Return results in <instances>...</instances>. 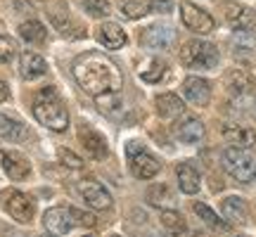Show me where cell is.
<instances>
[{"label": "cell", "instance_id": "cell-7", "mask_svg": "<svg viewBox=\"0 0 256 237\" xmlns=\"http://www.w3.org/2000/svg\"><path fill=\"white\" fill-rule=\"evenodd\" d=\"M78 192H81L83 202L95 211H107L112 209V194L107 192V188L102 185V182L92 180V178H86V180L78 182Z\"/></svg>", "mask_w": 256, "mask_h": 237}, {"label": "cell", "instance_id": "cell-20", "mask_svg": "<svg viewBox=\"0 0 256 237\" xmlns=\"http://www.w3.org/2000/svg\"><path fill=\"white\" fill-rule=\"evenodd\" d=\"M176 138L180 140V142H188V145H192V142H200L202 138H204V124H202L200 118H183L178 126H176Z\"/></svg>", "mask_w": 256, "mask_h": 237}, {"label": "cell", "instance_id": "cell-14", "mask_svg": "<svg viewBox=\"0 0 256 237\" xmlns=\"http://www.w3.org/2000/svg\"><path fill=\"white\" fill-rule=\"evenodd\" d=\"M48 74V62L38 52H24L22 62H19V76L24 81H36L40 76Z\"/></svg>", "mask_w": 256, "mask_h": 237}, {"label": "cell", "instance_id": "cell-24", "mask_svg": "<svg viewBox=\"0 0 256 237\" xmlns=\"http://www.w3.org/2000/svg\"><path fill=\"white\" fill-rule=\"evenodd\" d=\"M162 226H164L174 237L188 235V223H185V218L178 214V211H171V209L162 211Z\"/></svg>", "mask_w": 256, "mask_h": 237}, {"label": "cell", "instance_id": "cell-1", "mask_svg": "<svg viewBox=\"0 0 256 237\" xmlns=\"http://www.w3.org/2000/svg\"><path fill=\"white\" fill-rule=\"evenodd\" d=\"M72 72L78 86L92 98L104 92H119L124 86V76L116 62L102 52H83L81 57H76Z\"/></svg>", "mask_w": 256, "mask_h": 237}, {"label": "cell", "instance_id": "cell-26", "mask_svg": "<svg viewBox=\"0 0 256 237\" xmlns=\"http://www.w3.org/2000/svg\"><path fill=\"white\" fill-rule=\"evenodd\" d=\"M19 36L24 38L26 43H43L46 36H48V31L40 22L28 19V22H24V24H19Z\"/></svg>", "mask_w": 256, "mask_h": 237}, {"label": "cell", "instance_id": "cell-16", "mask_svg": "<svg viewBox=\"0 0 256 237\" xmlns=\"http://www.w3.org/2000/svg\"><path fill=\"white\" fill-rule=\"evenodd\" d=\"M176 178H178V188H180V192H185V194H197V192H200L202 176L192 164H188V162L178 164V168H176Z\"/></svg>", "mask_w": 256, "mask_h": 237}, {"label": "cell", "instance_id": "cell-34", "mask_svg": "<svg viewBox=\"0 0 256 237\" xmlns=\"http://www.w3.org/2000/svg\"><path fill=\"white\" fill-rule=\"evenodd\" d=\"M147 5H150V12L154 14H168L174 10V0H147Z\"/></svg>", "mask_w": 256, "mask_h": 237}, {"label": "cell", "instance_id": "cell-29", "mask_svg": "<svg viewBox=\"0 0 256 237\" xmlns=\"http://www.w3.org/2000/svg\"><path fill=\"white\" fill-rule=\"evenodd\" d=\"M121 12H124L128 19H140L150 12V5H147V0H128V2L121 5Z\"/></svg>", "mask_w": 256, "mask_h": 237}, {"label": "cell", "instance_id": "cell-25", "mask_svg": "<svg viewBox=\"0 0 256 237\" xmlns=\"http://www.w3.org/2000/svg\"><path fill=\"white\" fill-rule=\"evenodd\" d=\"M223 138L228 140L230 145H238V147H252L256 142L254 133L249 128H240V126H228L223 130Z\"/></svg>", "mask_w": 256, "mask_h": 237}, {"label": "cell", "instance_id": "cell-37", "mask_svg": "<svg viewBox=\"0 0 256 237\" xmlns=\"http://www.w3.org/2000/svg\"><path fill=\"white\" fill-rule=\"evenodd\" d=\"M38 237H52V235H38Z\"/></svg>", "mask_w": 256, "mask_h": 237}, {"label": "cell", "instance_id": "cell-32", "mask_svg": "<svg viewBox=\"0 0 256 237\" xmlns=\"http://www.w3.org/2000/svg\"><path fill=\"white\" fill-rule=\"evenodd\" d=\"M17 55V43L10 36H0V62H10Z\"/></svg>", "mask_w": 256, "mask_h": 237}, {"label": "cell", "instance_id": "cell-38", "mask_svg": "<svg viewBox=\"0 0 256 237\" xmlns=\"http://www.w3.org/2000/svg\"><path fill=\"white\" fill-rule=\"evenodd\" d=\"M86 237H95V235H86Z\"/></svg>", "mask_w": 256, "mask_h": 237}, {"label": "cell", "instance_id": "cell-31", "mask_svg": "<svg viewBox=\"0 0 256 237\" xmlns=\"http://www.w3.org/2000/svg\"><path fill=\"white\" fill-rule=\"evenodd\" d=\"M98 107H100L104 114H112V110L119 107V92H104V95H98Z\"/></svg>", "mask_w": 256, "mask_h": 237}, {"label": "cell", "instance_id": "cell-2", "mask_svg": "<svg viewBox=\"0 0 256 237\" xmlns=\"http://www.w3.org/2000/svg\"><path fill=\"white\" fill-rule=\"evenodd\" d=\"M34 116L38 118V124H43L55 133H62L69 128V112L64 107V102L60 100L57 90L50 86L38 90L36 100H34Z\"/></svg>", "mask_w": 256, "mask_h": 237}, {"label": "cell", "instance_id": "cell-39", "mask_svg": "<svg viewBox=\"0 0 256 237\" xmlns=\"http://www.w3.org/2000/svg\"><path fill=\"white\" fill-rule=\"evenodd\" d=\"M116 237H119V235H116Z\"/></svg>", "mask_w": 256, "mask_h": 237}, {"label": "cell", "instance_id": "cell-30", "mask_svg": "<svg viewBox=\"0 0 256 237\" xmlns=\"http://www.w3.org/2000/svg\"><path fill=\"white\" fill-rule=\"evenodd\" d=\"M83 10L90 17H107L110 14V2L107 0H83Z\"/></svg>", "mask_w": 256, "mask_h": 237}, {"label": "cell", "instance_id": "cell-10", "mask_svg": "<svg viewBox=\"0 0 256 237\" xmlns=\"http://www.w3.org/2000/svg\"><path fill=\"white\" fill-rule=\"evenodd\" d=\"M78 142L81 147L86 150V154L90 156V159H104V156L110 154V147H107V140L90 126H81L78 128Z\"/></svg>", "mask_w": 256, "mask_h": 237}, {"label": "cell", "instance_id": "cell-23", "mask_svg": "<svg viewBox=\"0 0 256 237\" xmlns=\"http://www.w3.org/2000/svg\"><path fill=\"white\" fill-rule=\"evenodd\" d=\"M166 72H168V64L164 60H150V62L140 69V78L145 83H159L166 78Z\"/></svg>", "mask_w": 256, "mask_h": 237}, {"label": "cell", "instance_id": "cell-3", "mask_svg": "<svg viewBox=\"0 0 256 237\" xmlns=\"http://www.w3.org/2000/svg\"><path fill=\"white\" fill-rule=\"evenodd\" d=\"M220 164L240 182H252L256 178V154L249 147H226L223 154H220Z\"/></svg>", "mask_w": 256, "mask_h": 237}, {"label": "cell", "instance_id": "cell-19", "mask_svg": "<svg viewBox=\"0 0 256 237\" xmlns=\"http://www.w3.org/2000/svg\"><path fill=\"white\" fill-rule=\"evenodd\" d=\"M26 136H28V130L22 121L8 116V114H0V140L22 142V140H26Z\"/></svg>", "mask_w": 256, "mask_h": 237}, {"label": "cell", "instance_id": "cell-36", "mask_svg": "<svg viewBox=\"0 0 256 237\" xmlns=\"http://www.w3.org/2000/svg\"><path fill=\"white\" fill-rule=\"evenodd\" d=\"M10 98V86L5 81H0V102H5Z\"/></svg>", "mask_w": 256, "mask_h": 237}, {"label": "cell", "instance_id": "cell-33", "mask_svg": "<svg viewBox=\"0 0 256 237\" xmlns=\"http://www.w3.org/2000/svg\"><path fill=\"white\" fill-rule=\"evenodd\" d=\"M57 156H60V162H62L64 166H69V168H74V171H76V168H83V162H81V156H76L74 154V152H69V150H60V152H57Z\"/></svg>", "mask_w": 256, "mask_h": 237}, {"label": "cell", "instance_id": "cell-21", "mask_svg": "<svg viewBox=\"0 0 256 237\" xmlns=\"http://www.w3.org/2000/svg\"><path fill=\"white\" fill-rule=\"evenodd\" d=\"M226 12H228V22L235 28H240V31H254L256 28L254 14H252L247 8H242V5H232V2H226Z\"/></svg>", "mask_w": 256, "mask_h": 237}, {"label": "cell", "instance_id": "cell-35", "mask_svg": "<svg viewBox=\"0 0 256 237\" xmlns=\"http://www.w3.org/2000/svg\"><path fill=\"white\" fill-rule=\"evenodd\" d=\"M74 214V220H76V226H86V228H92V226H98V218L92 216V214H86L81 209H72Z\"/></svg>", "mask_w": 256, "mask_h": 237}, {"label": "cell", "instance_id": "cell-28", "mask_svg": "<svg viewBox=\"0 0 256 237\" xmlns=\"http://www.w3.org/2000/svg\"><path fill=\"white\" fill-rule=\"evenodd\" d=\"M147 202L152 204V206H168V204H174V194L168 192L166 185H152L150 190H147Z\"/></svg>", "mask_w": 256, "mask_h": 237}, {"label": "cell", "instance_id": "cell-12", "mask_svg": "<svg viewBox=\"0 0 256 237\" xmlns=\"http://www.w3.org/2000/svg\"><path fill=\"white\" fill-rule=\"evenodd\" d=\"M0 164H2V171H5L12 180H24V178H28V174H31L28 159L22 154V152H14V150L0 152Z\"/></svg>", "mask_w": 256, "mask_h": 237}, {"label": "cell", "instance_id": "cell-22", "mask_svg": "<svg viewBox=\"0 0 256 237\" xmlns=\"http://www.w3.org/2000/svg\"><path fill=\"white\" fill-rule=\"evenodd\" d=\"M254 86H256V81L247 72H232L228 76V90L232 95H247V92L254 90Z\"/></svg>", "mask_w": 256, "mask_h": 237}, {"label": "cell", "instance_id": "cell-11", "mask_svg": "<svg viewBox=\"0 0 256 237\" xmlns=\"http://www.w3.org/2000/svg\"><path fill=\"white\" fill-rule=\"evenodd\" d=\"M43 226H46L52 235L60 237V235H66V232L76 226V220H74L72 209H66V206H52V209L46 211Z\"/></svg>", "mask_w": 256, "mask_h": 237}, {"label": "cell", "instance_id": "cell-4", "mask_svg": "<svg viewBox=\"0 0 256 237\" xmlns=\"http://www.w3.org/2000/svg\"><path fill=\"white\" fill-rule=\"evenodd\" d=\"M218 48L209 40H202V38L188 40L180 48V62L190 69H214L218 64Z\"/></svg>", "mask_w": 256, "mask_h": 237}, {"label": "cell", "instance_id": "cell-15", "mask_svg": "<svg viewBox=\"0 0 256 237\" xmlns=\"http://www.w3.org/2000/svg\"><path fill=\"white\" fill-rule=\"evenodd\" d=\"M220 211H223V218L228 220L230 226H242L249 218L247 202L242 197H226L223 204H220Z\"/></svg>", "mask_w": 256, "mask_h": 237}, {"label": "cell", "instance_id": "cell-18", "mask_svg": "<svg viewBox=\"0 0 256 237\" xmlns=\"http://www.w3.org/2000/svg\"><path fill=\"white\" fill-rule=\"evenodd\" d=\"M154 107H156V114H159L162 118H176V116H180V114L185 112L183 100H180L178 95H174V92L156 95Z\"/></svg>", "mask_w": 256, "mask_h": 237}, {"label": "cell", "instance_id": "cell-8", "mask_svg": "<svg viewBox=\"0 0 256 237\" xmlns=\"http://www.w3.org/2000/svg\"><path fill=\"white\" fill-rule=\"evenodd\" d=\"M180 19L194 34H211L214 26H216L209 12L202 10L200 5H192V2H180Z\"/></svg>", "mask_w": 256, "mask_h": 237}, {"label": "cell", "instance_id": "cell-13", "mask_svg": "<svg viewBox=\"0 0 256 237\" xmlns=\"http://www.w3.org/2000/svg\"><path fill=\"white\" fill-rule=\"evenodd\" d=\"M183 95L185 100L197 104V107H206L211 100V86L206 78H200V76H188L183 81Z\"/></svg>", "mask_w": 256, "mask_h": 237}, {"label": "cell", "instance_id": "cell-27", "mask_svg": "<svg viewBox=\"0 0 256 237\" xmlns=\"http://www.w3.org/2000/svg\"><path fill=\"white\" fill-rule=\"evenodd\" d=\"M192 209H194V214H197V216H200V218L214 230H226L230 226V223H226L223 218H218V214H214L204 202H194V204H192Z\"/></svg>", "mask_w": 256, "mask_h": 237}, {"label": "cell", "instance_id": "cell-17", "mask_svg": "<svg viewBox=\"0 0 256 237\" xmlns=\"http://www.w3.org/2000/svg\"><path fill=\"white\" fill-rule=\"evenodd\" d=\"M98 40L104 48H110V50H119V48L126 46V31L116 22H104L98 28Z\"/></svg>", "mask_w": 256, "mask_h": 237}, {"label": "cell", "instance_id": "cell-9", "mask_svg": "<svg viewBox=\"0 0 256 237\" xmlns=\"http://www.w3.org/2000/svg\"><path fill=\"white\" fill-rule=\"evenodd\" d=\"M176 40V28L168 24H152V26L142 28L140 34V43L150 50H168Z\"/></svg>", "mask_w": 256, "mask_h": 237}, {"label": "cell", "instance_id": "cell-5", "mask_svg": "<svg viewBox=\"0 0 256 237\" xmlns=\"http://www.w3.org/2000/svg\"><path fill=\"white\" fill-rule=\"evenodd\" d=\"M128 154V166H130V174L140 178V180H150V178H154L159 171H162V164H159V159L152 156L147 152L142 145H138V142H130L126 150Z\"/></svg>", "mask_w": 256, "mask_h": 237}, {"label": "cell", "instance_id": "cell-6", "mask_svg": "<svg viewBox=\"0 0 256 237\" xmlns=\"http://www.w3.org/2000/svg\"><path fill=\"white\" fill-rule=\"evenodd\" d=\"M0 202H2V209L8 211L17 223H31L34 214H36L34 202L19 190H5L2 194H0Z\"/></svg>", "mask_w": 256, "mask_h": 237}]
</instances>
